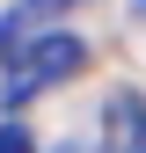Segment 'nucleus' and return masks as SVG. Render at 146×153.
Segmentation results:
<instances>
[{
  "instance_id": "obj_1",
  "label": "nucleus",
  "mask_w": 146,
  "mask_h": 153,
  "mask_svg": "<svg viewBox=\"0 0 146 153\" xmlns=\"http://www.w3.org/2000/svg\"><path fill=\"white\" fill-rule=\"evenodd\" d=\"M88 66V44L73 29H51V36H36V44L15 51V73H7V102H29V95H44V88H59L73 80V73Z\"/></svg>"
},
{
  "instance_id": "obj_2",
  "label": "nucleus",
  "mask_w": 146,
  "mask_h": 153,
  "mask_svg": "<svg viewBox=\"0 0 146 153\" xmlns=\"http://www.w3.org/2000/svg\"><path fill=\"white\" fill-rule=\"evenodd\" d=\"M102 153H146V95L117 88L102 102Z\"/></svg>"
},
{
  "instance_id": "obj_3",
  "label": "nucleus",
  "mask_w": 146,
  "mask_h": 153,
  "mask_svg": "<svg viewBox=\"0 0 146 153\" xmlns=\"http://www.w3.org/2000/svg\"><path fill=\"white\" fill-rule=\"evenodd\" d=\"M0 153H29V139H22V124H7V131H0Z\"/></svg>"
},
{
  "instance_id": "obj_4",
  "label": "nucleus",
  "mask_w": 146,
  "mask_h": 153,
  "mask_svg": "<svg viewBox=\"0 0 146 153\" xmlns=\"http://www.w3.org/2000/svg\"><path fill=\"white\" fill-rule=\"evenodd\" d=\"M51 153H102V146H80V139H73V146H51Z\"/></svg>"
}]
</instances>
